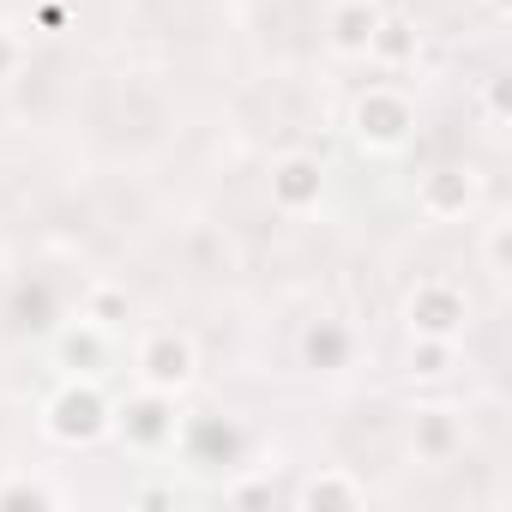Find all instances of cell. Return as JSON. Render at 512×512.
Masks as SVG:
<instances>
[{"instance_id":"obj_1","label":"cell","mask_w":512,"mask_h":512,"mask_svg":"<svg viewBox=\"0 0 512 512\" xmlns=\"http://www.w3.org/2000/svg\"><path fill=\"white\" fill-rule=\"evenodd\" d=\"M109 428H115V404L97 386V374H67L43 404V434L55 446H97Z\"/></svg>"},{"instance_id":"obj_2","label":"cell","mask_w":512,"mask_h":512,"mask_svg":"<svg viewBox=\"0 0 512 512\" xmlns=\"http://www.w3.org/2000/svg\"><path fill=\"white\" fill-rule=\"evenodd\" d=\"M350 139L368 151V157H392L416 139V103L398 91V85H368L356 103H350Z\"/></svg>"},{"instance_id":"obj_3","label":"cell","mask_w":512,"mask_h":512,"mask_svg":"<svg viewBox=\"0 0 512 512\" xmlns=\"http://www.w3.org/2000/svg\"><path fill=\"white\" fill-rule=\"evenodd\" d=\"M404 326H410V338H464V326H470V296H464V284H452V278H422V284L404 296Z\"/></svg>"},{"instance_id":"obj_4","label":"cell","mask_w":512,"mask_h":512,"mask_svg":"<svg viewBox=\"0 0 512 512\" xmlns=\"http://www.w3.org/2000/svg\"><path fill=\"white\" fill-rule=\"evenodd\" d=\"M133 368H139V380H145L151 392H169V398H181V392L193 386V374H199V350H193V338H187V332H175V326H157V332H145V338H139V356H133Z\"/></svg>"},{"instance_id":"obj_5","label":"cell","mask_w":512,"mask_h":512,"mask_svg":"<svg viewBox=\"0 0 512 512\" xmlns=\"http://www.w3.org/2000/svg\"><path fill=\"white\" fill-rule=\"evenodd\" d=\"M320 199H326V163L320 157L290 151L272 163V205L284 217H308V211H320Z\"/></svg>"},{"instance_id":"obj_6","label":"cell","mask_w":512,"mask_h":512,"mask_svg":"<svg viewBox=\"0 0 512 512\" xmlns=\"http://www.w3.org/2000/svg\"><path fill=\"white\" fill-rule=\"evenodd\" d=\"M115 428H121V440H127V446L157 452V446H169V440H175V398L145 386L139 398H127V404L115 410Z\"/></svg>"},{"instance_id":"obj_7","label":"cell","mask_w":512,"mask_h":512,"mask_svg":"<svg viewBox=\"0 0 512 512\" xmlns=\"http://www.w3.org/2000/svg\"><path fill=\"white\" fill-rule=\"evenodd\" d=\"M410 446H416L422 464H452V458L464 452V422H458V410H446V404L416 410V422H410Z\"/></svg>"},{"instance_id":"obj_8","label":"cell","mask_w":512,"mask_h":512,"mask_svg":"<svg viewBox=\"0 0 512 512\" xmlns=\"http://www.w3.org/2000/svg\"><path fill=\"white\" fill-rule=\"evenodd\" d=\"M374 25H380V7H374V0H338V7L326 13V43H332V55L368 61Z\"/></svg>"},{"instance_id":"obj_9","label":"cell","mask_w":512,"mask_h":512,"mask_svg":"<svg viewBox=\"0 0 512 512\" xmlns=\"http://www.w3.org/2000/svg\"><path fill=\"white\" fill-rule=\"evenodd\" d=\"M350 356H356V332H350V326L314 320V326L302 332V368H308V374H344Z\"/></svg>"},{"instance_id":"obj_10","label":"cell","mask_w":512,"mask_h":512,"mask_svg":"<svg viewBox=\"0 0 512 512\" xmlns=\"http://www.w3.org/2000/svg\"><path fill=\"white\" fill-rule=\"evenodd\" d=\"M175 440L193 464H229L235 446H241V434L223 416H187V422H175Z\"/></svg>"},{"instance_id":"obj_11","label":"cell","mask_w":512,"mask_h":512,"mask_svg":"<svg viewBox=\"0 0 512 512\" xmlns=\"http://www.w3.org/2000/svg\"><path fill=\"white\" fill-rule=\"evenodd\" d=\"M422 211L434 217V223H452V217H464L470 211V199H476V175L470 169H434L428 181H422Z\"/></svg>"},{"instance_id":"obj_12","label":"cell","mask_w":512,"mask_h":512,"mask_svg":"<svg viewBox=\"0 0 512 512\" xmlns=\"http://www.w3.org/2000/svg\"><path fill=\"white\" fill-rule=\"evenodd\" d=\"M416 55H422V37H416V25H410V19H392V13H380V25H374V43H368V61H374V67H386V73H404V67H416Z\"/></svg>"},{"instance_id":"obj_13","label":"cell","mask_w":512,"mask_h":512,"mask_svg":"<svg viewBox=\"0 0 512 512\" xmlns=\"http://www.w3.org/2000/svg\"><path fill=\"white\" fill-rule=\"evenodd\" d=\"M296 500H302V506H362V500H368V488H362L350 470L326 464V470H314V476L296 488Z\"/></svg>"},{"instance_id":"obj_14","label":"cell","mask_w":512,"mask_h":512,"mask_svg":"<svg viewBox=\"0 0 512 512\" xmlns=\"http://www.w3.org/2000/svg\"><path fill=\"white\" fill-rule=\"evenodd\" d=\"M452 368H458V338H410V350H404V374L410 380H452Z\"/></svg>"},{"instance_id":"obj_15","label":"cell","mask_w":512,"mask_h":512,"mask_svg":"<svg viewBox=\"0 0 512 512\" xmlns=\"http://www.w3.org/2000/svg\"><path fill=\"white\" fill-rule=\"evenodd\" d=\"M127 314H133V302H127V290L121 284H91V296H85V326H97V332H115V326H127Z\"/></svg>"},{"instance_id":"obj_16","label":"cell","mask_w":512,"mask_h":512,"mask_svg":"<svg viewBox=\"0 0 512 512\" xmlns=\"http://www.w3.org/2000/svg\"><path fill=\"white\" fill-rule=\"evenodd\" d=\"M0 506H61V488L31 482V476H13V482H0Z\"/></svg>"},{"instance_id":"obj_17","label":"cell","mask_w":512,"mask_h":512,"mask_svg":"<svg viewBox=\"0 0 512 512\" xmlns=\"http://www.w3.org/2000/svg\"><path fill=\"white\" fill-rule=\"evenodd\" d=\"M103 338H109V332H97V326H85V320H79V332H67V338H61V362H85V374H91V362L103 356Z\"/></svg>"},{"instance_id":"obj_18","label":"cell","mask_w":512,"mask_h":512,"mask_svg":"<svg viewBox=\"0 0 512 512\" xmlns=\"http://www.w3.org/2000/svg\"><path fill=\"white\" fill-rule=\"evenodd\" d=\"M19 67H25V37L0 25V79H13Z\"/></svg>"},{"instance_id":"obj_19","label":"cell","mask_w":512,"mask_h":512,"mask_svg":"<svg viewBox=\"0 0 512 512\" xmlns=\"http://www.w3.org/2000/svg\"><path fill=\"white\" fill-rule=\"evenodd\" d=\"M482 260H488V272L506 284V223H494V229H488V241H482Z\"/></svg>"},{"instance_id":"obj_20","label":"cell","mask_w":512,"mask_h":512,"mask_svg":"<svg viewBox=\"0 0 512 512\" xmlns=\"http://www.w3.org/2000/svg\"><path fill=\"white\" fill-rule=\"evenodd\" d=\"M37 31H67V19H73V7H67V0H37Z\"/></svg>"},{"instance_id":"obj_21","label":"cell","mask_w":512,"mask_h":512,"mask_svg":"<svg viewBox=\"0 0 512 512\" xmlns=\"http://www.w3.org/2000/svg\"><path fill=\"white\" fill-rule=\"evenodd\" d=\"M482 109H488V127H506V79H488Z\"/></svg>"},{"instance_id":"obj_22","label":"cell","mask_w":512,"mask_h":512,"mask_svg":"<svg viewBox=\"0 0 512 512\" xmlns=\"http://www.w3.org/2000/svg\"><path fill=\"white\" fill-rule=\"evenodd\" d=\"M488 13H494V19H506V13H512V0H488Z\"/></svg>"}]
</instances>
